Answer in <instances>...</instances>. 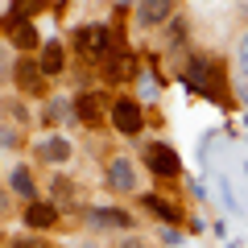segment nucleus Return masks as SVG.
Instances as JSON below:
<instances>
[{"mask_svg": "<svg viewBox=\"0 0 248 248\" xmlns=\"http://www.w3.org/2000/svg\"><path fill=\"white\" fill-rule=\"evenodd\" d=\"M244 9H248V0H244Z\"/></svg>", "mask_w": 248, "mask_h": 248, "instance_id": "nucleus-21", "label": "nucleus"}, {"mask_svg": "<svg viewBox=\"0 0 248 248\" xmlns=\"http://www.w3.org/2000/svg\"><path fill=\"white\" fill-rule=\"evenodd\" d=\"M120 248H149V244H141V240H124Z\"/></svg>", "mask_w": 248, "mask_h": 248, "instance_id": "nucleus-19", "label": "nucleus"}, {"mask_svg": "<svg viewBox=\"0 0 248 248\" xmlns=\"http://www.w3.org/2000/svg\"><path fill=\"white\" fill-rule=\"evenodd\" d=\"M75 112H79L83 120H99V95H83V99H79V108H75Z\"/></svg>", "mask_w": 248, "mask_h": 248, "instance_id": "nucleus-12", "label": "nucleus"}, {"mask_svg": "<svg viewBox=\"0 0 248 248\" xmlns=\"http://www.w3.org/2000/svg\"><path fill=\"white\" fill-rule=\"evenodd\" d=\"M71 157V145L62 141V137H54V141L42 145V161H66Z\"/></svg>", "mask_w": 248, "mask_h": 248, "instance_id": "nucleus-10", "label": "nucleus"}, {"mask_svg": "<svg viewBox=\"0 0 248 248\" xmlns=\"http://www.w3.org/2000/svg\"><path fill=\"white\" fill-rule=\"evenodd\" d=\"M13 190H21L25 199H33V178H29L25 170H17V174H13Z\"/></svg>", "mask_w": 248, "mask_h": 248, "instance_id": "nucleus-13", "label": "nucleus"}, {"mask_svg": "<svg viewBox=\"0 0 248 248\" xmlns=\"http://www.w3.org/2000/svg\"><path fill=\"white\" fill-rule=\"evenodd\" d=\"M75 46H79L83 54H91V58H104V54L112 50V33H108L104 25H83L79 33H75Z\"/></svg>", "mask_w": 248, "mask_h": 248, "instance_id": "nucleus-2", "label": "nucleus"}, {"mask_svg": "<svg viewBox=\"0 0 248 248\" xmlns=\"http://www.w3.org/2000/svg\"><path fill=\"white\" fill-rule=\"evenodd\" d=\"M37 71H42V66H37ZM37 71H33V62H21V66H17V79L25 83V87H33V83H37Z\"/></svg>", "mask_w": 248, "mask_h": 248, "instance_id": "nucleus-14", "label": "nucleus"}, {"mask_svg": "<svg viewBox=\"0 0 248 248\" xmlns=\"http://www.w3.org/2000/svg\"><path fill=\"white\" fill-rule=\"evenodd\" d=\"M13 42H17L21 50H33V46H37L33 25H29V21H21V17H13Z\"/></svg>", "mask_w": 248, "mask_h": 248, "instance_id": "nucleus-7", "label": "nucleus"}, {"mask_svg": "<svg viewBox=\"0 0 248 248\" xmlns=\"http://www.w3.org/2000/svg\"><path fill=\"white\" fill-rule=\"evenodd\" d=\"M145 207H153V211H157L161 219H170V223H178V219H182V211H178V207H170V203H161L157 195H149V199H145Z\"/></svg>", "mask_w": 248, "mask_h": 248, "instance_id": "nucleus-11", "label": "nucleus"}, {"mask_svg": "<svg viewBox=\"0 0 248 248\" xmlns=\"http://www.w3.org/2000/svg\"><path fill=\"white\" fill-rule=\"evenodd\" d=\"M141 104L137 99H116L112 104V124H116V133H124V137H137L141 133Z\"/></svg>", "mask_w": 248, "mask_h": 248, "instance_id": "nucleus-1", "label": "nucleus"}, {"mask_svg": "<svg viewBox=\"0 0 248 248\" xmlns=\"http://www.w3.org/2000/svg\"><path fill=\"white\" fill-rule=\"evenodd\" d=\"M145 161H149V170L161 174V178L178 170V153L170 149V145H149V149H145Z\"/></svg>", "mask_w": 248, "mask_h": 248, "instance_id": "nucleus-4", "label": "nucleus"}, {"mask_svg": "<svg viewBox=\"0 0 248 248\" xmlns=\"http://www.w3.org/2000/svg\"><path fill=\"white\" fill-rule=\"evenodd\" d=\"M17 137H13V128H0V145H13Z\"/></svg>", "mask_w": 248, "mask_h": 248, "instance_id": "nucleus-18", "label": "nucleus"}, {"mask_svg": "<svg viewBox=\"0 0 248 248\" xmlns=\"http://www.w3.org/2000/svg\"><path fill=\"white\" fill-rule=\"evenodd\" d=\"M174 13V0H137V25H157Z\"/></svg>", "mask_w": 248, "mask_h": 248, "instance_id": "nucleus-3", "label": "nucleus"}, {"mask_svg": "<svg viewBox=\"0 0 248 248\" xmlns=\"http://www.w3.org/2000/svg\"><path fill=\"white\" fill-rule=\"evenodd\" d=\"M54 219H58V211H54L50 203H29L25 207V223L29 228H50Z\"/></svg>", "mask_w": 248, "mask_h": 248, "instance_id": "nucleus-6", "label": "nucleus"}, {"mask_svg": "<svg viewBox=\"0 0 248 248\" xmlns=\"http://www.w3.org/2000/svg\"><path fill=\"white\" fill-rule=\"evenodd\" d=\"M108 186H112V190H137V170H133V161L116 157L112 166H108Z\"/></svg>", "mask_w": 248, "mask_h": 248, "instance_id": "nucleus-5", "label": "nucleus"}, {"mask_svg": "<svg viewBox=\"0 0 248 248\" xmlns=\"http://www.w3.org/2000/svg\"><path fill=\"white\" fill-rule=\"evenodd\" d=\"M42 4H46V0H17V17L25 21L29 13H37V9H42Z\"/></svg>", "mask_w": 248, "mask_h": 248, "instance_id": "nucleus-16", "label": "nucleus"}, {"mask_svg": "<svg viewBox=\"0 0 248 248\" xmlns=\"http://www.w3.org/2000/svg\"><path fill=\"white\" fill-rule=\"evenodd\" d=\"M91 223H95V228H128V215L124 211H91Z\"/></svg>", "mask_w": 248, "mask_h": 248, "instance_id": "nucleus-8", "label": "nucleus"}, {"mask_svg": "<svg viewBox=\"0 0 248 248\" xmlns=\"http://www.w3.org/2000/svg\"><path fill=\"white\" fill-rule=\"evenodd\" d=\"M244 170H248V166H244Z\"/></svg>", "mask_w": 248, "mask_h": 248, "instance_id": "nucleus-22", "label": "nucleus"}, {"mask_svg": "<svg viewBox=\"0 0 248 248\" xmlns=\"http://www.w3.org/2000/svg\"><path fill=\"white\" fill-rule=\"evenodd\" d=\"M236 66H240V75L248 79V33L240 37V50H236Z\"/></svg>", "mask_w": 248, "mask_h": 248, "instance_id": "nucleus-15", "label": "nucleus"}, {"mask_svg": "<svg viewBox=\"0 0 248 248\" xmlns=\"http://www.w3.org/2000/svg\"><path fill=\"white\" fill-rule=\"evenodd\" d=\"M0 211H4V199H0Z\"/></svg>", "mask_w": 248, "mask_h": 248, "instance_id": "nucleus-20", "label": "nucleus"}, {"mask_svg": "<svg viewBox=\"0 0 248 248\" xmlns=\"http://www.w3.org/2000/svg\"><path fill=\"white\" fill-rule=\"evenodd\" d=\"M58 71H62V46L50 42L42 50V75H58Z\"/></svg>", "mask_w": 248, "mask_h": 248, "instance_id": "nucleus-9", "label": "nucleus"}, {"mask_svg": "<svg viewBox=\"0 0 248 248\" xmlns=\"http://www.w3.org/2000/svg\"><path fill=\"white\" fill-rule=\"evenodd\" d=\"M13 248H50V244H46V240H17Z\"/></svg>", "mask_w": 248, "mask_h": 248, "instance_id": "nucleus-17", "label": "nucleus"}]
</instances>
